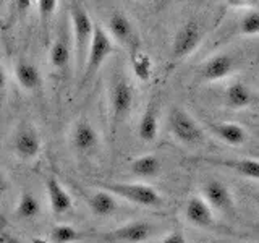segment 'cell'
<instances>
[{"mask_svg": "<svg viewBox=\"0 0 259 243\" xmlns=\"http://www.w3.org/2000/svg\"><path fill=\"white\" fill-rule=\"evenodd\" d=\"M46 193L51 211L57 216L67 214L73 206V199L65 186L55 177H49L46 180Z\"/></svg>", "mask_w": 259, "mask_h": 243, "instance_id": "cell-20", "label": "cell"}, {"mask_svg": "<svg viewBox=\"0 0 259 243\" xmlns=\"http://www.w3.org/2000/svg\"><path fill=\"white\" fill-rule=\"evenodd\" d=\"M34 2H37V0H15V8L20 13H26Z\"/></svg>", "mask_w": 259, "mask_h": 243, "instance_id": "cell-30", "label": "cell"}, {"mask_svg": "<svg viewBox=\"0 0 259 243\" xmlns=\"http://www.w3.org/2000/svg\"><path fill=\"white\" fill-rule=\"evenodd\" d=\"M162 170V160L156 154H143V156L133 159L130 164V172L138 178H154L160 174Z\"/></svg>", "mask_w": 259, "mask_h": 243, "instance_id": "cell-22", "label": "cell"}, {"mask_svg": "<svg viewBox=\"0 0 259 243\" xmlns=\"http://www.w3.org/2000/svg\"><path fill=\"white\" fill-rule=\"evenodd\" d=\"M160 110L156 99H152L146 105L144 112L141 113V118L138 122V138L143 143H152L159 136L160 127Z\"/></svg>", "mask_w": 259, "mask_h": 243, "instance_id": "cell-16", "label": "cell"}, {"mask_svg": "<svg viewBox=\"0 0 259 243\" xmlns=\"http://www.w3.org/2000/svg\"><path fill=\"white\" fill-rule=\"evenodd\" d=\"M160 243H188L185 238V235L182 232H178V230H174V232H170L167 233L164 240H162Z\"/></svg>", "mask_w": 259, "mask_h": 243, "instance_id": "cell-28", "label": "cell"}, {"mask_svg": "<svg viewBox=\"0 0 259 243\" xmlns=\"http://www.w3.org/2000/svg\"><path fill=\"white\" fill-rule=\"evenodd\" d=\"M156 225L144 219L126 222L102 235L104 243H144L154 237Z\"/></svg>", "mask_w": 259, "mask_h": 243, "instance_id": "cell-8", "label": "cell"}, {"mask_svg": "<svg viewBox=\"0 0 259 243\" xmlns=\"http://www.w3.org/2000/svg\"><path fill=\"white\" fill-rule=\"evenodd\" d=\"M81 237H83L81 232L76 230L73 225L59 224L51 230V237H49V240H51L52 243H75Z\"/></svg>", "mask_w": 259, "mask_h": 243, "instance_id": "cell-25", "label": "cell"}, {"mask_svg": "<svg viewBox=\"0 0 259 243\" xmlns=\"http://www.w3.org/2000/svg\"><path fill=\"white\" fill-rule=\"evenodd\" d=\"M257 201H259V191H257Z\"/></svg>", "mask_w": 259, "mask_h": 243, "instance_id": "cell-33", "label": "cell"}, {"mask_svg": "<svg viewBox=\"0 0 259 243\" xmlns=\"http://www.w3.org/2000/svg\"><path fill=\"white\" fill-rule=\"evenodd\" d=\"M7 190H8L7 177H5V174H4V172H0V196H2V194H5V193H7Z\"/></svg>", "mask_w": 259, "mask_h": 243, "instance_id": "cell-31", "label": "cell"}, {"mask_svg": "<svg viewBox=\"0 0 259 243\" xmlns=\"http://www.w3.org/2000/svg\"><path fill=\"white\" fill-rule=\"evenodd\" d=\"M135 104V88L132 81L121 70H117L110 78L109 85V110L110 127L115 130L128 118Z\"/></svg>", "mask_w": 259, "mask_h": 243, "instance_id": "cell-2", "label": "cell"}, {"mask_svg": "<svg viewBox=\"0 0 259 243\" xmlns=\"http://www.w3.org/2000/svg\"><path fill=\"white\" fill-rule=\"evenodd\" d=\"M40 213V201L32 191L24 190L21 191L18 202H16V209H15V216L20 219V221H32L36 219Z\"/></svg>", "mask_w": 259, "mask_h": 243, "instance_id": "cell-23", "label": "cell"}, {"mask_svg": "<svg viewBox=\"0 0 259 243\" xmlns=\"http://www.w3.org/2000/svg\"><path fill=\"white\" fill-rule=\"evenodd\" d=\"M96 23L91 20L86 8L71 2L70 5V31H71V44H73V70L75 76L79 78L84 68V62L93 43Z\"/></svg>", "mask_w": 259, "mask_h": 243, "instance_id": "cell-1", "label": "cell"}, {"mask_svg": "<svg viewBox=\"0 0 259 243\" xmlns=\"http://www.w3.org/2000/svg\"><path fill=\"white\" fill-rule=\"evenodd\" d=\"M185 219L198 229H207L214 225V209L202 196H191L185 206Z\"/></svg>", "mask_w": 259, "mask_h": 243, "instance_id": "cell-15", "label": "cell"}, {"mask_svg": "<svg viewBox=\"0 0 259 243\" xmlns=\"http://www.w3.org/2000/svg\"><path fill=\"white\" fill-rule=\"evenodd\" d=\"M256 102V94L246 83L233 81L224 93V104L232 110H243Z\"/></svg>", "mask_w": 259, "mask_h": 243, "instance_id": "cell-18", "label": "cell"}, {"mask_svg": "<svg viewBox=\"0 0 259 243\" xmlns=\"http://www.w3.org/2000/svg\"><path fill=\"white\" fill-rule=\"evenodd\" d=\"M15 78L20 88L26 93H36L42 86L40 70L28 59H18L15 63Z\"/></svg>", "mask_w": 259, "mask_h": 243, "instance_id": "cell-19", "label": "cell"}, {"mask_svg": "<svg viewBox=\"0 0 259 243\" xmlns=\"http://www.w3.org/2000/svg\"><path fill=\"white\" fill-rule=\"evenodd\" d=\"M168 132L183 146H196L204 140V132L193 115L183 107H172L167 117Z\"/></svg>", "mask_w": 259, "mask_h": 243, "instance_id": "cell-5", "label": "cell"}, {"mask_svg": "<svg viewBox=\"0 0 259 243\" xmlns=\"http://www.w3.org/2000/svg\"><path fill=\"white\" fill-rule=\"evenodd\" d=\"M235 67H237V62L232 54H214L199 65L196 78L202 83H215V81L229 78Z\"/></svg>", "mask_w": 259, "mask_h": 243, "instance_id": "cell-9", "label": "cell"}, {"mask_svg": "<svg viewBox=\"0 0 259 243\" xmlns=\"http://www.w3.org/2000/svg\"><path fill=\"white\" fill-rule=\"evenodd\" d=\"M132 68L135 76L140 81H148L152 76V60L148 54L141 51H133L132 52Z\"/></svg>", "mask_w": 259, "mask_h": 243, "instance_id": "cell-24", "label": "cell"}, {"mask_svg": "<svg viewBox=\"0 0 259 243\" xmlns=\"http://www.w3.org/2000/svg\"><path fill=\"white\" fill-rule=\"evenodd\" d=\"M113 51H115V43H113V39L110 37L107 29L101 26V24H96L93 43H91V47H89V52L84 62V68H83V73H81V76L78 78L79 89H83L84 86L91 83L93 78L102 68L105 60L113 54Z\"/></svg>", "mask_w": 259, "mask_h": 243, "instance_id": "cell-3", "label": "cell"}, {"mask_svg": "<svg viewBox=\"0 0 259 243\" xmlns=\"http://www.w3.org/2000/svg\"><path fill=\"white\" fill-rule=\"evenodd\" d=\"M7 71L4 68L2 62H0V102H2V99L5 97V91H7Z\"/></svg>", "mask_w": 259, "mask_h": 243, "instance_id": "cell-29", "label": "cell"}, {"mask_svg": "<svg viewBox=\"0 0 259 243\" xmlns=\"http://www.w3.org/2000/svg\"><path fill=\"white\" fill-rule=\"evenodd\" d=\"M31 243H52V241H51V240H46V238H39V237H36V238H32Z\"/></svg>", "mask_w": 259, "mask_h": 243, "instance_id": "cell-32", "label": "cell"}, {"mask_svg": "<svg viewBox=\"0 0 259 243\" xmlns=\"http://www.w3.org/2000/svg\"><path fill=\"white\" fill-rule=\"evenodd\" d=\"M36 4H37L40 26H42V29H44V36H47L49 24H51L54 15L57 12V5H59V0H37Z\"/></svg>", "mask_w": 259, "mask_h": 243, "instance_id": "cell-27", "label": "cell"}, {"mask_svg": "<svg viewBox=\"0 0 259 243\" xmlns=\"http://www.w3.org/2000/svg\"><path fill=\"white\" fill-rule=\"evenodd\" d=\"M202 39H204V29H202L201 23L196 20H190L183 23L178 31L175 32L172 47H170V55H172L174 62L185 60L193 52L198 51Z\"/></svg>", "mask_w": 259, "mask_h": 243, "instance_id": "cell-6", "label": "cell"}, {"mask_svg": "<svg viewBox=\"0 0 259 243\" xmlns=\"http://www.w3.org/2000/svg\"><path fill=\"white\" fill-rule=\"evenodd\" d=\"M199 162H206V164L227 169L230 172L241 175L249 180L259 182V160L251 157H240V159H214V157H202Z\"/></svg>", "mask_w": 259, "mask_h": 243, "instance_id": "cell-14", "label": "cell"}, {"mask_svg": "<svg viewBox=\"0 0 259 243\" xmlns=\"http://www.w3.org/2000/svg\"><path fill=\"white\" fill-rule=\"evenodd\" d=\"M238 34L240 36H257L259 34V12H246L238 21Z\"/></svg>", "mask_w": 259, "mask_h": 243, "instance_id": "cell-26", "label": "cell"}, {"mask_svg": "<svg viewBox=\"0 0 259 243\" xmlns=\"http://www.w3.org/2000/svg\"><path fill=\"white\" fill-rule=\"evenodd\" d=\"M88 206L91 209V213L97 217H109L117 211L118 202H117V196L112 194L107 190H97L96 193H93L91 196L88 198Z\"/></svg>", "mask_w": 259, "mask_h": 243, "instance_id": "cell-21", "label": "cell"}, {"mask_svg": "<svg viewBox=\"0 0 259 243\" xmlns=\"http://www.w3.org/2000/svg\"><path fill=\"white\" fill-rule=\"evenodd\" d=\"M107 32L113 39V43L130 49L132 52L138 49V31L133 21L123 12H113L109 16Z\"/></svg>", "mask_w": 259, "mask_h": 243, "instance_id": "cell-11", "label": "cell"}, {"mask_svg": "<svg viewBox=\"0 0 259 243\" xmlns=\"http://www.w3.org/2000/svg\"><path fill=\"white\" fill-rule=\"evenodd\" d=\"M99 188H104L128 202L143 208H157L162 205L160 193L148 183H125V182H107L99 183Z\"/></svg>", "mask_w": 259, "mask_h": 243, "instance_id": "cell-4", "label": "cell"}, {"mask_svg": "<svg viewBox=\"0 0 259 243\" xmlns=\"http://www.w3.org/2000/svg\"><path fill=\"white\" fill-rule=\"evenodd\" d=\"M207 128L222 143L232 148H240L248 141L246 128L235 122H215V124H207Z\"/></svg>", "mask_w": 259, "mask_h": 243, "instance_id": "cell-17", "label": "cell"}, {"mask_svg": "<svg viewBox=\"0 0 259 243\" xmlns=\"http://www.w3.org/2000/svg\"><path fill=\"white\" fill-rule=\"evenodd\" d=\"M49 63L55 75L65 76L73 68V44L68 24H62L49 49Z\"/></svg>", "mask_w": 259, "mask_h": 243, "instance_id": "cell-7", "label": "cell"}, {"mask_svg": "<svg viewBox=\"0 0 259 243\" xmlns=\"http://www.w3.org/2000/svg\"><path fill=\"white\" fill-rule=\"evenodd\" d=\"M101 143L96 127L88 118H79L71 127L70 144L78 154H93L97 151Z\"/></svg>", "mask_w": 259, "mask_h": 243, "instance_id": "cell-12", "label": "cell"}, {"mask_svg": "<svg viewBox=\"0 0 259 243\" xmlns=\"http://www.w3.org/2000/svg\"><path fill=\"white\" fill-rule=\"evenodd\" d=\"M202 198L209 202V206L215 213H230L235 208L232 190L224 182L215 180V178H209L202 185Z\"/></svg>", "mask_w": 259, "mask_h": 243, "instance_id": "cell-13", "label": "cell"}, {"mask_svg": "<svg viewBox=\"0 0 259 243\" xmlns=\"http://www.w3.org/2000/svg\"><path fill=\"white\" fill-rule=\"evenodd\" d=\"M42 149V140L37 128L32 124H21L13 138V152L21 160L36 159Z\"/></svg>", "mask_w": 259, "mask_h": 243, "instance_id": "cell-10", "label": "cell"}]
</instances>
